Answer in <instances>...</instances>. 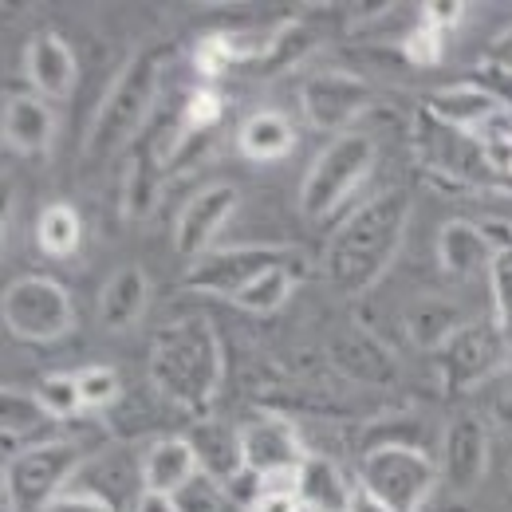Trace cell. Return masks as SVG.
Listing matches in <instances>:
<instances>
[{"instance_id":"1","label":"cell","mask_w":512,"mask_h":512,"mask_svg":"<svg viewBox=\"0 0 512 512\" xmlns=\"http://www.w3.org/2000/svg\"><path fill=\"white\" fill-rule=\"evenodd\" d=\"M410 225V193L406 190H383L367 197L331 237L327 256H323V272L331 280V288L359 296L367 288H375L390 268V260L402 249Z\"/></svg>"},{"instance_id":"2","label":"cell","mask_w":512,"mask_h":512,"mask_svg":"<svg viewBox=\"0 0 512 512\" xmlns=\"http://www.w3.org/2000/svg\"><path fill=\"white\" fill-rule=\"evenodd\" d=\"M221 343L217 331L205 316H182V320L166 323L154 343H150V359H146V379L154 386V394H162L166 402L201 414L217 386H221Z\"/></svg>"},{"instance_id":"3","label":"cell","mask_w":512,"mask_h":512,"mask_svg":"<svg viewBox=\"0 0 512 512\" xmlns=\"http://www.w3.org/2000/svg\"><path fill=\"white\" fill-rule=\"evenodd\" d=\"M158 71H162V52H138L115 75L107 99L99 103L91 130L83 138V162L87 166H99L111 154H119L130 138L150 123L154 95H158Z\"/></svg>"},{"instance_id":"4","label":"cell","mask_w":512,"mask_h":512,"mask_svg":"<svg viewBox=\"0 0 512 512\" xmlns=\"http://www.w3.org/2000/svg\"><path fill=\"white\" fill-rule=\"evenodd\" d=\"M379 162V146L371 134H339L335 142L323 146V154L312 162L300 186V209L308 221H327L351 193L359 190Z\"/></svg>"},{"instance_id":"5","label":"cell","mask_w":512,"mask_h":512,"mask_svg":"<svg viewBox=\"0 0 512 512\" xmlns=\"http://www.w3.org/2000/svg\"><path fill=\"white\" fill-rule=\"evenodd\" d=\"M438 481H442L438 461L418 446L371 449L359 461V485L394 512H422Z\"/></svg>"},{"instance_id":"6","label":"cell","mask_w":512,"mask_h":512,"mask_svg":"<svg viewBox=\"0 0 512 512\" xmlns=\"http://www.w3.org/2000/svg\"><path fill=\"white\" fill-rule=\"evenodd\" d=\"M83 469V449L75 442H40L32 449H20L4 461V509H48L60 493H67V481Z\"/></svg>"},{"instance_id":"7","label":"cell","mask_w":512,"mask_h":512,"mask_svg":"<svg viewBox=\"0 0 512 512\" xmlns=\"http://www.w3.org/2000/svg\"><path fill=\"white\" fill-rule=\"evenodd\" d=\"M0 312H4L8 331L16 339H28V343L64 339L71 331V323H75L71 296H67L64 284L52 280V276H16L4 288Z\"/></svg>"},{"instance_id":"8","label":"cell","mask_w":512,"mask_h":512,"mask_svg":"<svg viewBox=\"0 0 512 512\" xmlns=\"http://www.w3.org/2000/svg\"><path fill=\"white\" fill-rule=\"evenodd\" d=\"M272 268H296V253L284 245H241V249H213L193 260L182 284L201 296H225L237 300L256 276Z\"/></svg>"},{"instance_id":"9","label":"cell","mask_w":512,"mask_h":512,"mask_svg":"<svg viewBox=\"0 0 512 512\" xmlns=\"http://www.w3.org/2000/svg\"><path fill=\"white\" fill-rule=\"evenodd\" d=\"M300 107L312 127L339 138L359 115H367L371 87L351 71H316L300 83Z\"/></svg>"},{"instance_id":"10","label":"cell","mask_w":512,"mask_h":512,"mask_svg":"<svg viewBox=\"0 0 512 512\" xmlns=\"http://www.w3.org/2000/svg\"><path fill=\"white\" fill-rule=\"evenodd\" d=\"M497 363H501V327L493 320L465 323L438 351V375L449 394L485 383L497 371Z\"/></svg>"},{"instance_id":"11","label":"cell","mask_w":512,"mask_h":512,"mask_svg":"<svg viewBox=\"0 0 512 512\" xmlns=\"http://www.w3.org/2000/svg\"><path fill=\"white\" fill-rule=\"evenodd\" d=\"M237 205H241V190L229 186V182H213L201 193H193L186 201V209L178 213V221H174V249H178V256H186L193 264L205 253H213V241L229 225Z\"/></svg>"},{"instance_id":"12","label":"cell","mask_w":512,"mask_h":512,"mask_svg":"<svg viewBox=\"0 0 512 512\" xmlns=\"http://www.w3.org/2000/svg\"><path fill=\"white\" fill-rule=\"evenodd\" d=\"M442 481L457 493H473L489 469V434L477 414H457L442 434V457H438Z\"/></svg>"},{"instance_id":"13","label":"cell","mask_w":512,"mask_h":512,"mask_svg":"<svg viewBox=\"0 0 512 512\" xmlns=\"http://www.w3.org/2000/svg\"><path fill=\"white\" fill-rule=\"evenodd\" d=\"M237 434H241V461L256 477L276 473V469H300L308 461L296 426L276 414H260L253 422L237 426Z\"/></svg>"},{"instance_id":"14","label":"cell","mask_w":512,"mask_h":512,"mask_svg":"<svg viewBox=\"0 0 512 512\" xmlns=\"http://www.w3.org/2000/svg\"><path fill=\"white\" fill-rule=\"evenodd\" d=\"M501 111H509V107H501V99L489 87H481L477 79L446 83V87L430 91V99H426V115L430 119H438L449 130H461L469 138H481V130L489 127Z\"/></svg>"},{"instance_id":"15","label":"cell","mask_w":512,"mask_h":512,"mask_svg":"<svg viewBox=\"0 0 512 512\" xmlns=\"http://www.w3.org/2000/svg\"><path fill=\"white\" fill-rule=\"evenodd\" d=\"M331 363L363 386H394L398 383V363L383 343L363 331V327H343L331 339Z\"/></svg>"},{"instance_id":"16","label":"cell","mask_w":512,"mask_h":512,"mask_svg":"<svg viewBox=\"0 0 512 512\" xmlns=\"http://www.w3.org/2000/svg\"><path fill=\"white\" fill-rule=\"evenodd\" d=\"M24 75L32 83V91L48 103L56 99H67L75 91V75H79V64H75V52L67 48L64 36L56 32H40L36 40H28L24 48Z\"/></svg>"},{"instance_id":"17","label":"cell","mask_w":512,"mask_h":512,"mask_svg":"<svg viewBox=\"0 0 512 512\" xmlns=\"http://www.w3.org/2000/svg\"><path fill=\"white\" fill-rule=\"evenodd\" d=\"M201 473V461L193 453L190 438H158L142 457V489L178 497L193 477Z\"/></svg>"},{"instance_id":"18","label":"cell","mask_w":512,"mask_h":512,"mask_svg":"<svg viewBox=\"0 0 512 512\" xmlns=\"http://www.w3.org/2000/svg\"><path fill=\"white\" fill-rule=\"evenodd\" d=\"M0 130H4L8 150H16V154H44L52 146V134H56L52 103L40 99V95H12L4 103Z\"/></svg>"},{"instance_id":"19","label":"cell","mask_w":512,"mask_h":512,"mask_svg":"<svg viewBox=\"0 0 512 512\" xmlns=\"http://www.w3.org/2000/svg\"><path fill=\"white\" fill-rule=\"evenodd\" d=\"M146 304H150V280L138 264L119 268L103 292H99V320L107 331H127L134 323L146 316Z\"/></svg>"},{"instance_id":"20","label":"cell","mask_w":512,"mask_h":512,"mask_svg":"<svg viewBox=\"0 0 512 512\" xmlns=\"http://www.w3.org/2000/svg\"><path fill=\"white\" fill-rule=\"evenodd\" d=\"M438 264H442V272L453 276V280H469L477 268L489 272L493 249H489V241L481 237V225L461 221V217H457V221H446L442 233H438Z\"/></svg>"},{"instance_id":"21","label":"cell","mask_w":512,"mask_h":512,"mask_svg":"<svg viewBox=\"0 0 512 512\" xmlns=\"http://www.w3.org/2000/svg\"><path fill=\"white\" fill-rule=\"evenodd\" d=\"M402 323H406V335H410L418 347H426V351H442L449 339L465 327L461 312H457L449 300H442V296H418V300L406 308Z\"/></svg>"},{"instance_id":"22","label":"cell","mask_w":512,"mask_h":512,"mask_svg":"<svg viewBox=\"0 0 512 512\" xmlns=\"http://www.w3.org/2000/svg\"><path fill=\"white\" fill-rule=\"evenodd\" d=\"M190 446L197 453V461H201V473H209L221 485H229L245 469V461H241V434L221 426V422L197 426L190 434Z\"/></svg>"},{"instance_id":"23","label":"cell","mask_w":512,"mask_h":512,"mask_svg":"<svg viewBox=\"0 0 512 512\" xmlns=\"http://www.w3.org/2000/svg\"><path fill=\"white\" fill-rule=\"evenodd\" d=\"M351 489L355 485H347L339 465L327 457H308L300 465V505H304V512H347Z\"/></svg>"},{"instance_id":"24","label":"cell","mask_w":512,"mask_h":512,"mask_svg":"<svg viewBox=\"0 0 512 512\" xmlns=\"http://www.w3.org/2000/svg\"><path fill=\"white\" fill-rule=\"evenodd\" d=\"M237 146L253 162H276L296 146V130L280 111H256L237 130Z\"/></svg>"},{"instance_id":"25","label":"cell","mask_w":512,"mask_h":512,"mask_svg":"<svg viewBox=\"0 0 512 512\" xmlns=\"http://www.w3.org/2000/svg\"><path fill=\"white\" fill-rule=\"evenodd\" d=\"M36 245H40V253L52 256V260H67V256L79 253V245H83V217H79V209L67 205V201L48 205L40 213V221H36Z\"/></svg>"},{"instance_id":"26","label":"cell","mask_w":512,"mask_h":512,"mask_svg":"<svg viewBox=\"0 0 512 512\" xmlns=\"http://www.w3.org/2000/svg\"><path fill=\"white\" fill-rule=\"evenodd\" d=\"M44 422H52L48 418V410L40 406V398H36V390L28 394V390H4L0 394V426H4V446H8V457L16 453V438H32Z\"/></svg>"},{"instance_id":"27","label":"cell","mask_w":512,"mask_h":512,"mask_svg":"<svg viewBox=\"0 0 512 512\" xmlns=\"http://www.w3.org/2000/svg\"><path fill=\"white\" fill-rule=\"evenodd\" d=\"M292 288H296V268H272V272L256 276L253 284H249L233 304L245 308V312L264 316V312H276V308L292 296Z\"/></svg>"},{"instance_id":"28","label":"cell","mask_w":512,"mask_h":512,"mask_svg":"<svg viewBox=\"0 0 512 512\" xmlns=\"http://www.w3.org/2000/svg\"><path fill=\"white\" fill-rule=\"evenodd\" d=\"M36 398L40 406L48 410V418H71L83 410V394H79V375H44L40 386H36Z\"/></svg>"},{"instance_id":"29","label":"cell","mask_w":512,"mask_h":512,"mask_svg":"<svg viewBox=\"0 0 512 512\" xmlns=\"http://www.w3.org/2000/svg\"><path fill=\"white\" fill-rule=\"evenodd\" d=\"M383 446H418L422 449V438H418V422L410 414H390V418H375L367 422L363 430V453Z\"/></svg>"},{"instance_id":"30","label":"cell","mask_w":512,"mask_h":512,"mask_svg":"<svg viewBox=\"0 0 512 512\" xmlns=\"http://www.w3.org/2000/svg\"><path fill=\"white\" fill-rule=\"evenodd\" d=\"M79 394H83V410H103V406H115L119 394H123V379L115 367H103V363H91L79 371Z\"/></svg>"},{"instance_id":"31","label":"cell","mask_w":512,"mask_h":512,"mask_svg":"<svg viewBox=\"0 0 512 512\" xmlns=\"http://www.w3.org/2000/svg\"><path fill=\"white\" fill-rule=\"evenodd\" d=\"M489 296H493V316L501 331H512V253H497L489 264Z\"/></svg>"},{"instance_id":"32","label":"cell","mask_w":512,"mask_h":512,"mask_svg":"<svg viewBox=\"0 0 512 512\" xmlns=\"http://www.w3.org/2000/svg\"><path fill=\"white\" fill-rule=\"evenodd\" d=\"M221 111H225L221 95L209 91V87H197V91H190V99H186L182 130H186V134H209V130L221 123Z\"/></svg>"},{"instance_id":"33","label":"cell","mask_w":512,"mask_h":512,"mask_svg":"<svg viewBox=\"0 0 512 512\" xmlns=\"http://www.w3.org/2000/svg\"><path fill=\"white\" fill-rule=\"evenodd\" d=\"M308 44H312V32L304 28V24H280L276 28V40H272V52L264 56V67H288L292 60H300L304 52H308Z\"/></svg>"},{"instance_id":"34","label":"cell","mask_w":512,"mask_h":512,"mask_svg":"<svg viewBox=\"0 0 512 512\" xmlns=\"http://www.w3.org/2000/svg\"><path fill=\"white\" fill-rule=\"evenodd\" d=\"M442 40H446V32H438V28H430V24L422 20V24L402 40V56L418 67L438 64V60H442Z\"/></svg>"},{"instance_id":"35","label":"cell","mask_w":512,"mask_h":512,"mask_svg":"<svg viewBox=\"0 0 512 512\" xmlns=\"http://www.w3.org/2000/svg\"><path fill=\"white\" fill-rule=\"evenodd\" d=\"M178 509L182 512H221L217 481H213L209 473H197L190 485L178 493Z\"/></svg>"},{"instance_id":"36","label":"cell","mask_w":512,"mask_h":512,"mask_svg":"<svg viewBox=\"0 0 512 512\" xmlns=\"http://www.w3.org/2000/svg\"><path fill=\"white\" fill-rule=\"evenodd\" d=\"M197 71L201 75H209V79H217L221 71H229L233 67V56H229V48H225V40H221V32L217 36H205L201 44H197Z\"/></svg>"},{"instance_id":"37","label":"cell","mask_w":512,"mask_h":512,"mask_svg":"<svg viewBox=\"0 0 512 512\" xmlns=\"http://www.w3.org/2000/svg\"><path fill=\"white\" fill-rule=\"evenodd\" d=\"M44 512H119L107 497H99V493H83V489H67L60 493L52 505Z\"/></svg>"},{"instance_id":"38","label":"cell","mask_w":512,"mask_h":512,"mask_svg":"<svg viewBox=\"0 0 512 512\" xmlns=\"http://www.w3.org/2000/svg\"><path fill=\"white\" fill-rule=\"evenodd\" d=\"M422 20L430 28H438V32H449V28H457L465 20V4H457V0H434V4H426V16Z\"/></svg>"},{"instance_id":"39","label":"cell","mask_w":512,"mask_h":512,"mask_svg":"<svg viewBox=\"0 0 512 512\" xmlns=\"http://www.w3.org/2000/svg\"><path fill=\"white\" fill-rule=\"evenodd\" d=\"M477 225H481V237L489 241L493 256L512 253V221H505V217H485V221H477Z\"/></svg>"},{"instance_id":"40","label":"cell","mask_w":512,"mask_h":512,"mask_svg":"<svg viewBox=\"0 0 512 512\" xmlns=\"http://www.w3.org/2000/svg\"><path fill=\"white\" fill-rule=\"evenodd\" d=\"M249 512H304L300 493H260Z\"/></svg>"},{"instance_id":"41","label":"cell","mask_w":512,"mask_h":512,"mask_svg":"<svg viewBox=\"0 0 512 512\" xmlns=\"http://www.w3.org/2000/svg\"><path fill=\"white\" fill-rule=\"evenodd\" d=\"M134 512H182L178 509V497H166V493H138L134 497Z\"/></svg>"},{"instance_id":"42","label":"cell","mask_w":512,"mask_h":512,"mask_svg":"<svg viewBox=\"0 0 512 512\" xmlns=\"http://www.w3.org/2000/svg\"><path fill=\"white\" fill-rule=\"evenodd\" d=\"M485 64L501 67V71L512 75V32H501V36L489 44V60H485Z\"/></svg>"},{"instance_id":"43","label":"cell","mask_w":512,"mask_h":512,"mask_svg":"<svg viewBox=\"0 0 512 512\" xmlns=\"http://www.w3.org/2000/svg\"><path fill=\"white\" fill-rule=\"evenodd\" d=\"M347 512H394V509H386L375 493H367L363 485H355V489H351V505H347Z\"/></svg>"},{"instance_id":"44","label":"cell","mask_w":512,"mask_h":512,"mask_svg":"<svg viewBox=\"0 0 512 512\" xmlns=\"http://www.w3.org/2000/svg\"><path fill=\"white\" fill-rule=\"evenodd\" d=\"M493 418H497L505 430H512V394H505V398L493 406Z\"/></svg>"},{"instance_id":"45","label":"cell","mask_w":512,"mask_h":512,"mask_svg":"<svg viewBox=\"0 0 512 512\" xmlns=\"http://www.w3.org/2000/svg\"><path fill=\"white\" fill-rule=\"evenodd\" d=\"M509 489H512V469H509Z\"/></svg>"}]
</instances>
